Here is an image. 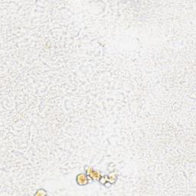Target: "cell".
<instances>
[{"mask_svg": "<svg viewBox=\"0 0 196 196\" xmlns=\"http://www.w3.org/2000/svg\"><path fill=\"white\" fill-rule=\"evenodd\" d=\"M76 182L77 183V185H87L89 182L88 175L84 174V173L77 175V176L76 178Z\"/></svg>", "mask_w": 196, "mask_h": 196, "instance_id": "1", "label": "cell"}, {"mask_svg": "<svg viewBox=\"0 0 196 196\" xmlns=\"http://www.w3.org/2000/svg\"><path fill=\"white\" fill-rule=\"evenodd\" d=\"M87 173L89 178H92L93 180H98L101 178V173H98L97 171H94V170H93V168H89L87 170Z\"/></svg>", "mask_w": 196, "mask_h": 196, "instance_id": "2", "label": "cell"}]
</instances>
